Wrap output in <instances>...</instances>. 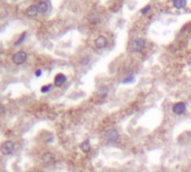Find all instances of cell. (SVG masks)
I'll return each mask as SVG.
<instances>
[{
  "instance_id": "8992f818",
  "label": "cell",
  "mask_w": 191,
  "mask_h": 172,
  "mask_svg": "<svg viewBox=\"0 0 191 172\" xmlns=\"http://www.w3.org/2000/svg\"><path fill=\"white\" fill-rule=\"evenodd\" d=\"M95 46H96V48H98V49L105 48V47L107 46L106 37H105V36H103V35L98 36V37L95 39Z\"/></svg>"
},
{
  "instance_id": "e0dca14e",
  "label": "cell",
  "mask_w": 191,
  "mask_h": 172,
  "mask_svg": "<svg viewBox=\"0 0 191 172\" xmlns=\"http://www.w3.org/2000/svg\"><path fill=\"white\" fill-rule=\"evenodd\" d=\"M90 62V58H87V57H85V58H83L82 59V65H86V64H87V63Z\"/></svg>"
},
{
  "instance_id": "9c48e42d",
  "label": "cell",
  "mask_w": 191,
  "mask_h": 172,
  "mask_svg": "<svg viewBox=\"0 0 191 172\" xmlns=\"http://www.w3.org/2000/svg\"><path fill=\"white\" fill-rule=\"evenodd\" d=\"M37 8H38V13H46L49 8V3L47 2V1H40V2L37 5Z\"/></svg>"
},
{
  "instance_id": "6da1fadb",
  "label": "cell",
  "mask_w": 191,
  "mask_h": 172,
  "mask_svg": "<svg viewBox=\"0 0 191 172\" xmlns=\"http://www.w3.org/2000/svg\"><path fill=\"white\" fill-rule=\"evenodd\" d=\"M120 139V134L115 129H110L107 130L104 134V140L107 144H112V143H116L117 140Z\"/></svg>"
},
{
  "instance_id": "4fadbf2b",
  "label": "cell",
  "mask_w": 191,
  "mask_h": 172,
  "mask_svg": "<svg viewBox=\"0 0 191 172\" xmlns=\"http://www.w3.org/2000/svg\"><path fill=\"white\" fill-rule=\"evenodd\" d=\"M42 160L44 161H46V162H52L53 160H54V156H53L52 153H45L44 154V156H42Z\"/></svg>"
},
{
  "instance_id": "d6986e66",
  "label": "cell",
  "mask_w": 191,
  "mask_h": 172,
  "mask_svg": "<svg viewBox=\"0 0 191 172\" xmlns=\"http://www.w3.org/2000/svg\"><path fill=\"white\" fill-rule=\"evenodd\" d=\"M3 112H5V108H3V106L1 105V104H0V115H1Z\"/></svg>"
},
{
  "instance_id": "8fae6325",
  "label": "cell",
  "mask_w": 191,
  "mask_h": 172,
  "mask_svg": "<svg viewBox=\"0 0 191 172\" xmlns=\"http://www.w3.org/2000/svg\"><path fill=\"white\" fill-rule=\"evenodd\" d=\"M108 91H110V88L107 87L106 85H104V86H101L98 92H97V95L100 96V97H105L107 94H108Z\"/></svg>"
},
{
  "instance_id": "52a82bcc",
  "label": "cell",
  "mask_w": 191,
  "mask_h": 172,
  "mask_svg": "<svg viewBox=\"0 0 191 172\" xmlns=\"http://www.w3.org/2000/svg\"><path fill=\"white\" fill-rule=\"evenodd\" d=\"M66 81H67V77H66L64 74L59 73V74L56 75L55 78H54V84H55V86H57V87H62L63 85L66 83Z\"/></svg>"
},
{
  "instance_id": "2e32d148",
  "label": "cell",
  "mask_w": 191,
  "mask_h": 172,
  "mask_svg": "<svg viewBox=\"0 0 191 172\" xmlns=\"http://www.w3.org/2000/svg\"><path fill=\"white\" fill-rule=\"evenodd\" d=\"M150 9H151V6H150V5H148V6H145L144 8H142V10H141V13H142V15H144V13H148Z\"/></svg>"
},
{
  "instance_id": "9a60e30c",
  "label": "cell",
  "mask_w": 191,
  "mask_h": 172,
  "mask_svg": "<svg viewBox=\"0 0 191 172\" xmlns=\"http://www.w3.org/2000/svg\"><path fill=\"white\" fill-rule=\"evenodd\" d=\"M52 84H48V85H45V86H42V90H40V91H42V93H48L49 91H50V90H52Z\"/></svg>"
},
{
  "instance_id": "7a4b0ae2",
  "label": "cell",
  "mask_w": 191,
  "mask_h": 172,
  "mask_svg": "<svg viewBox=\"0 0 191 172\" xmlns=\"http://www.w3.org/2000/svg\"><path fill=\"white\" fill-rule=\"evenodd\" d=\"M145 40L143 38H136V39H133L131 44H130V48L131 50L134 53H140L142 52L144 47H145Z\"/></svg>"
},
{
  "instance_id": "3957f363",
  "label": "cell",
  "mask_w": 191,
  "mask_h": 172,
  "mask_svg": "<svg viewBox=\"0 0 191 172\" xmlns=\"http://www.w3.org/2000/svg\"><path fill=\"white\" fill-rule=\"evenodd\" d=\"M27 59V54L24 50H19L17 52L15 55L13 56V62L16 65H21L23 63H25V60Z\"/></svg>"
},
{
  "instance_id": "7c38bea8",
  "label": "cell",
  "mask_w": 191,
  "mask_h": 172,
  "mask_svg": "<svg viewBox=\"0 0 191 172\" xmlns=\"http://www.w3.org/2000/svg\"><path fill=\"white\" fill-rule=\"evenodd\" d=\"M173 7L177 8V9H182V8H185L187 6V1L185 0H174L173 2H172Z\"/></svg>"
},
{
  "instance_id": "30bf717a",
  "label": "cell",
  "mask_w": 191,
  "mask_h": 172,
  "mask_svg": "<svg viewBox=\"0 0 191 172\" xmlns=\"http://www.w3.org/2000/svg\"><path fill=\"white\" fill-rule=\"evenodd\" d=\"M81 150L83 152H90L91 151V141L90 140H85L84 142L81 143V145H79Z\"/></svg>"
},
{
  "instance_id": "5b68a950",
  "label": "cell",
  "mask_w": 191,
  "mask_h": 172,
  "mask_svg": "<svg viewBox=\"0 0 191 172\" xmlns=\"http://www.w3.org/2000/svg\"><path fill=\"white\" fill-rule=\"evenodd\" d=\"M13 149H15V144H13L11 141H7V142H5L2 145H1V152H2V154H5V156L11 154Z\"/></svg>"
},
{
  "instance_id": "ba28073f",
  "label": "cell",
  "mask_w": 191,
  "mask_h": 172,
  "mask_svg": "<svg viewBox=\"0 0 191 172\" xmlns=\"http://www.w3.org/2000/svg\"><path fill=\"white\" fill-rule=\"evenodd\" d=\"M38 13V8H37V5H31L26 9V16L28 17H35L37 16Z\"/></svg>"
},
{
  "instance_id": "5bb4252c",
  "label": "cell",
  "mask_w": 191,
  "mask_h": 172,
  "mask_svg": "<svg viewBox=\"0 0 191 172\" xmlns=\"http://www.w3.org/2000/svg\"><path fill=\"white\" fill-rule=\"evenodd\" d=\"M26 36H27V33L25 31V33H23L21 35H20V37H19V39L17 40L16 42H15V45H19V44H21V42L25 40V38H26Z\"/></svg>"
},
{
  "instance_id": "277c9868",
  "label": "cell",
  "mask_w": 191,
  "mask_h": 172,
  "mask_svg": "<svg viewBox=\"0 0 191 172\" xmlns=\"http://www.w3.org/2000/svg\"><path fill=\"white\" fill-rule=\"evenodd\" d=\"M187 110V105H185V102H178L175 103L172 107V112L175 114V115H181L183 114Z\"/></svg>"
},
{
  "instance_id": "ac0fdd59",
  "label": "cell",
  "mask_w": 191,
  "mask_h": 172,
  "mask_svg": "<svg viewBox=\"0 0 191 172\" xmlns=\"http://www.w3.org/2000/svg\"><path fill=\"white\" fill-rule=\"evenodd\" d=\"M40 75H42V71H40V69H37V71H36V76L39 77Z\"/></svg>"
}]
</instances>
